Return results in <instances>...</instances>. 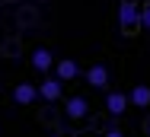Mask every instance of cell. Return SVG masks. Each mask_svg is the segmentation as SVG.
<instances>
[{
  "instance_id": "6",
  "label": "cell",
  "mask_w": 150,
  "mask_h": 137,
  "mask_svg": "<svg viewBox=\"0 0 150 137\" xmlns=\"http://www.w3.org/2000/svg\"><path fill=\"white\" fill-rule=\"evenodd\" d=\"M64 115H67L70 121H83V118L90 115V99H86V96H70V99L64 102Z\"/></svg>"
},
{
  "instance_id": "3",
  "label": "cell",
  "mask_w": 150,
  "mask_h": 137,
  "mask_svg": "<svg viewBox=\"0 0 150 137\" xmlns=\"http://www.w3.org/2000/svg\"><path fill=\"white\" fill-rule=\"evenodd\" d=\"M131 105V99H128V93H121V89H105V112H109V118H121L125 112Z\"/></svg>"
},
{
  "instance_id": "8",
  "label": "cell",
  "mask_w": 150,
  "mask_h": 137,
  "mask_svg": "<svg viewBox=\"0 0 150 137\" xmlns=\"http://www.w3.org/2000/svg\"><path fill=\"white\" fill-rule=\"evenodd\" d=\"M54 77H61L64 83H74L77 77H83V70H80V64H77V61L64 57V61H58V67H54Z\"/></svg>"
},
{
  "instance_id": "2",
  "label": "cell",
  "mask_w": 150,
  "mask_h": 137,
  "mask_svg": "<svg viewBox=\"0 0 150 137\" xmlns=\"http://www.w3.org/2000/svg\"><path fill=\"white\" fill-rule=\"evenodd\" d=\"M29 64H32V70L35 73H42V77H48L54 67H58V57L51 54V48H35L29 57Z\"/></svg>"
},
{
  "instance_id": "1",
  "label": "cell",
  "mask_w": 150,
  "mask_h": 137,
  "mask_svg": "<svg viewBox=\"0 0 150 137\" xmlns=\"http://www.w3.org/2000/svg\"><path fill=\"white\" fill-rule=\"evenodd\" d=\"M118 26H121V32L141 29V6L134 0H121L118 3Z\"/></svg>"
},
{
  "instance_id": "5",
  "label": "cell",
  "mask_w": 150,
  "mask_h": 137,
  "mask_svg": "<svg viewBox=\"0 0 150 137\" xmlns=\"http://www.w3.org/2000/svg\"><path fill=\"white\" fill-rule=\"evenodd\" d=\"M61 96H64V80H61V77H45V80L38 83V99L58 102Z\"/></svg>"
},
{
  "instance_id": "10",
  "label": "cell",
  "mask_w": 150,
  "mask_h": 137,
  "mask_svg": "<svg viewBox=\"0 0 150 137\" xmlns=\"http://www.w3.org/2000/svg\"><path fill=\"white\" fill-rule=\"evenodd\" d=\"M141 29H147V32H150V3L141 6Z\"/></svg>"
},
{
  "instance_id": "4",
  "label": "cell",
  "mask_w": 150,
  "mask_h": 137,
  "mask_svg": "<svg viewBox=\"0 0 150 137\" xmlns=\"http://www.w3.org/2000/svg\"><path fill=\"white\" fill-rule=\"evenodd\" d=\"M83 80L90 83L93 89H109V67L96 61V64H90V67L83 70Z\"/></svg>"
},
{
  "instance_id": "9",
  "label": "cell",
  "mask_w": 150,
  "mask_h": 137,
  "mask_svg": "<svg viewBox=\"0 0 150 137\" xmlns=\"http://www.w3.org/2000/svg\"><path fill=\"white\" fill-rule=\"evenodd\" d=\"M128 99H131V105H137V109H147V105H150V86H147V83H137V86H131V89H128Z\"/></svg>"
},
{
  "instance_id": "11",
  "label": "cell",
  "mask_w": 150,
  "mask_h": 137,
  "mask_svg": "<svg viewBox=\"0 0 150 137\" xmlns=\"http://www.w3.org/2000/svg\"><path fill=\"white\" fill-rule=\"evenodd\" d=\"M102 137H125V131H121V128H109Z\"/></svg>"
},
{
  "instance_id": "7",
  "label": "cell",
  "mask_w": 150,
  "mask_h": 137,
  "mask_svg": "<svg viewBox=\"0 0 150 137\" xmlns=\"http://www.w3.org/2000/svg\"><path fill=\"white\" fill-rule=\"evenodd\" d=\"M13 102H16V105H32V102H38V86H35V83H19V86H13Z\"/></svg>"
}]
</instances>
